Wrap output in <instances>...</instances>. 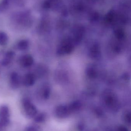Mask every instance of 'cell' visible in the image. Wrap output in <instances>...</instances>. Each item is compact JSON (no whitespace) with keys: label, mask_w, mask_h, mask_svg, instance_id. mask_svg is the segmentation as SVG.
Returning a JSON list of instances; mask_svg holds the SVG:
<instances>
[{"label":"cell","mask_w":131,"mask_h":131,"mask_svg":"<svg viewBox=\"0 0 131 131\" xmlns=\"http://www.w3.org/2000/svg\"><path fill=\"white\" fill-rule=\"evenodd\" d=\"M55 78L59 92L73 93L80 89L84 79V64L80 58L71 56L59 60Z\"/></svg>","instance_id":"1"},{"label":"cell","mask_w":131,"mask_h":131,"mask_svg":"<svg viewBox=\"0 0 131 131\" xmlns=\"http://www.w3.org/2000/svg\"><path fill=\"white\" fill-rule=\"evenodd\" d=\"M22 105L25 115L28 117L34 118L37 114V109L36 106L28 99H23Z\"/></svg>","instance_id":"2"},{"label":"cell","mask_w":131,"mask_h":131,"mask_svg":"<svg viewBox=\"0 0 131 131\" xmlns=\"http://www.w3.org/2000/svg\"><path fill=\"white\" fill-rule=\"evenodd\" d=\"M10 112L8 107L2 105L0 107V129L7 127L10 123Z\"/></svg>","instance_id":"3"},{"label":"cell","mask_w":131,"mask_h":131,"mask_svg":"<svg viewBox=\"0 0 131 131\" xmlns=\"http://www.w3.org/2000/svg\"><path fill=\"white\" fill-rule=\"evenodd\" d=\"M69 108L64 105H60L56 108L55 111V115L58 119H64L67 118L70 115Z\"/></svg>","instance_id":"4"},{"label":"cell","mask_w":131,"mask_h":131,"mask_svg":"<svg viewBox=\"0 0 131 131\" xmlns=\"http://www.w3.org/2000/svg\"><path fill=\"white\" fill-rule=\"evenodd\" d=\"M21 78L17 72H14L11 74L10 84L11 87L14 89H17L20 87L21 83Z\"/></svg>","instance_id":"5"},{"label":"cell","mask_w":131,"mask_h":131,"mask_svg":"<svg viewBox=\"0 0 131 131\" xmlns=\"http://www.w3.org/2000/svg\"><path fill=\"white\" fill-rule=\"evenodd\" d=\"M20 64L24 68H28L33 65L34 58L30 54H25L22 56L19 60Z\"/></svg>","instance_id":"6"},{"label":"cell","mask_w":131,"mask_h":131,"mask_svg":"<svg viewBox=\"0 0 131 131\" xmlns=\"http://www.w3.org/2000/svg\"><path fill=\"white\" fill-rule=\"evenodd\" d=\"M36 78L32 73H29L25 75L22 79V83L26 87L33 86L35 83Z\"/></svg>","instance_id":"7"},{"label":"cell","mask_w":131,"mask_h":131,"mask_svg":"<svg viewBox=\"0 0 131 131\" xmlns=\"http://www.w3.org/2000/svg\"><path fill=\"white\" fill-rule=\"evenodd\" d=\"M15 55V53L14 51H10L6 52L2 60V65L7 66L9 65L14 58Z\"/></svg>","instance_id":"8"},{"label":"cell","mask_w":131,"mask_h":131,"mask_svg":"<svg viewBox=\"0 0 131 131\" xmlns=\"http://www.w3.org/2000/svg\"><path fill=\"white\" fill-rule=\"evenodd\" d=\"M29 46V41L25 39L21 40L17 43L16 47L18 50L24 51L28 48Z\"/></svg>","instance_id":"9"},{"label":"cell","mask_w":131,"mask_h":131,"mask_svg":"<svg viewBox=\"0 0 131 131\" xmlns=\"http://www.w3.org/2000/svg\"><path fill=\"white\" fill-rule=\"evenodd\" d=\"M35 122L37 123H41L44 122L47 118V115L44 113L37 114L34 118Z\"/></svg>","instance_id":"10"},{"label":"cell","mask_w":131,"mask_h":131,"mask_svg":"<svg viewBox=\"0 0 131 131\" xmlns=\"http://www.w3.org/2000/svg\"><path fill=\"white\" fill-rule=\"evenodd\" d=\"M8 38L7 35L3 31H0V45H6L8 42Z\"/></svg>","instance_id":"11"},{"label":"cell","mask_w":131,"mask_h":131,"mask_svg":"<svg viewBox=\"0 0 131 131\" xmlns=\"http://www.w3.org/2000/svg\"><path fill=\"white\" fill-rule=\"evenodd\" d=\"M24 131H42L40 127L36 125H31L26 127Z\"/></svg>","instance_id":"12"},{"label":"cell","mask_w":131,"mask_h":131,"mask_svg":"<svg viewBox=\"0 0 131 131\" xmlns=\"http://www.w3.org/2000/svg\"><path fill=\"white\" fill-rule=\"evenodd\" d=\"M123 120L128 124H130L131 122V114L130 112H126L123 115Z\"/></svg>","instance_id":"13"},{"label":"cell","mask_w":131,"mask_h":131,"mask_svg":"<svg viewBox=\"0 0 131 131\" xmlns=\"http://www.w3.org/2000/svg\"><path fill=\"white\" fill-rule=\"evenodd\" d=\"M9 0H3L1 3L0 7L2 9H6L8 6Z\"/></svg>","instance_id":"14"},{"label":"cell","mask_w":131,"mask_h":131,"mask_svg":"<svg viewBox=\"0 0 131 131\" xmlns=\"http://www.w3.org/2000/svg\"><path fill=\"white\" fill-rule=\"evenodd\" d=\"M118 131H128L125 127L121 126L118 128Z\"/></svg>","instance_id":"15"}]
</instances>
